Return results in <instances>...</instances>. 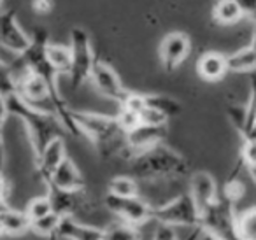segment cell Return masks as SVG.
<instances>
[{"label": "cell", "instance_id": "26", "mask_svg": "<svg viewBox=\"0 0 256 240\" xmlns=\"http://www.w3.org/2000/svg\"><path fill=\"white\" fill-rule=\"evenodd\" d=\"M60 221H62V216H58L56 212H50V214L42 216V218L34 219L32 224H30V232H34L36 235H40L46 238V236L58 232Z\"/></svg>", "mask_w": 256, "mask_h": 240}, {"label": "cell", "instance_id": "45", "mask_svg": "<svg viewBox=\"0 0 256 240\" xmlns=\"http://www.w3.org/2000/svg\"><path fill=\"white\" fill-rule=\"evenodd\" d=\"M2 2H4V0H0V6H2Z\"/></svg>", "mask_w": 256, "mask_h": 240}, {"label": "cell", "instance_id": "39", "mask_svg": "<svg viewBox=\"0 0 256 240\" xmlns=\"http://www.w3.org/2000/svg\"><path fill=\"white\" fill-rule=\"evenodd\" d=\"M202 228V226H200ZM198 240H220V238H216V236L212 235V233H209V232H206V230H200V235H198Z\"/></svg>", "mask_w": 256, "mask_h": 240}, {"label": "cell", "instance_id": "37", "mask_svg": "<svg viewBox=\"0 0 256 240\" xmlns=\"http://www.w3.org/2000/svg\"><path fill=\"white\" fill-rule=\"evenodd\" d=\"M0 196L8 198L9 196V182L4 177V174H0Z\"/></svg>", "mask_w": 256, "mask_h": 240}, {"label": "cell", "instance_id": "22", "mask_svg": "<svg viewBox=\"0 0 256 240\" xmlns=\"http://www.w3.org/2000/svg\"><path fill=\"white\" fill-rule=\"evenodd\" d=\"M46 54L50 64L56 70L58 76H68L72 68V53L68 46H62V44L50 42L46 48Z\"/></svg>", "mask_w": 256, "mask_h": 240}, {"label": "cell", "instance_id": "29", "mask_svg": "<svg viewBox=\"0 0 256 240\" xmlns=\"http://www.w3.org/2000/svg\"><path fill=\"white\" fill-rule=\"evenodd\" d=\"M16 93V79L11 70V65L0 60V95H12Z\"/></svg>", "mask_w": 256, "mask_h": 240}, {"label": "cell", "instance_id": "23", "mask_svg": "<svg viewBox=\"0 0 256 240\" xmlns=\"http://www.w3.org/2000/svg\"><path fill=\"white\" fill-rule=\"evenodd\" d=\"M142 233H140L139 226L128 224L124 221L118 219L116 222L109 224L107 228H104V236L102 240H140Z\"/></svg>", "mask_w": 256, "mask_h": 240}, {"label": "cell", "instance_id": "25", "mask_svg": "<svg viewBox=\"0 0 256 240\" xmlns=\"http://www.w3.org/2000/svg\"><path fill=\"white\" fill-rule=\"evenodd\" d=\"M238 240H256V207L237 214Z\"/></svg>", "mask_w": 256, "mask_h": 240}, {"label": "cell", "instance_id": "10", "mask_svg": "<svg viewBox=\"0 0 256 240\" xmlns=\"http://www.w3.org/2000/svg\"><path fill=\"white\" fill-rule=\"evenodd\" d=\"M192 53V40L184 32H170L162 39L158 48L162 67L167 72H174L186 62Z\"/></svg>", "mask_w": 256, "mask_h": 240}, {"label": "cell", "instance_id": "14", "mask_svg": "<svg viewBox=\"0 0 256 240\" xmlns=\"http://www.w3.org/2000/svg\"><path fill=\"white\" fill-rule=\"evenodd\" d=\"M67 158V148H65V138L64 135H56L46 144V148L40 151V154L36 158L37 174H39L40 180L44 184L50 180L51 174L54 172L58 165Z\"/></svg>", "mask_w": 256, "mask_h": 240}, {"label": "cell", "instance_id": "13", "mask_svg": "<svg viewBox=\"0 0 256 240\" xmlns=\"http://www.w3.org/2000/svg\"><path fill=\"white\" fill-rule=\"evenodd\" d=\"M188 193L192 194L193 202L196 204L200 214H202L207 207H210L220 198V188H218V182L212 174L206 172V170H198V172L190 174Z\"/></svg>", "mask_w": 256, "mask_h": 240}, {"label": "cell", "instance_id": "42", "mask_svg": "<svg viewBox=\"0 0 256 240\" xmlns=\"http://www.w3.org/2000/svg\"><path fill=\"white\" fill-rule=\"evenodd\" d=\"M248 172H249V176H251V179L254 180V184H256V166H251V168H248Z\"/></svg>", "mask_w": 256, "mask_h": 240}, {"label": "cell", "instance_id": "11", "mask_svg": "<svg viewBox=\"0 0 256 240\" xmlns=\"http://www.w3.org/2000/svg\"><path fill=\"white\" fill-rule=\"evenodd\" d=\"M167 137V124H148L139 123L136 128L124 134V142H126V160L137 152L150 149L156 144L165 142Z\"/></svg>", "mask_w": 256, "mask_h": 240}, {"label": "cell", "instance_id": "41", "mask_svg": "<svg viewBox=\"0 0 256 240\" xmlns=\"http://www.w3.org/2000/svg\"><path fill=\"white\" fill-rule=\"evenodd\" d=\"M8 207H11V205H9V202H8V198L0 196V212H4Z\"/></svg>", "mask_w": 256, "mask_h": 240}, {"label": "cell", "instance_id": "15", "mask_svg": "<svg viewBox=\"0 0 256 240\" xmlns=\"http://www.w3.org/2000/svg\"><path fill=\"white\" fill-rule=\"evenodd\" d=\"M48 186L56 188V190H64V191H78V190H84L86 182H84V177H82L81 170L78 168V165L67 156V158L54 168V172L51 174L50 180L46 182V188Z\"/></svg>", "mask_w": 256, "mask_h": 240}, {"label": "cell", "instance_id": "21", "mask_svg": "<svg viewBox=\"0 0 256 240\" xmlns=\"http://www.w3.org/2000/svg\"><path fill=\"white\" fill-rule=\"evenodd\" d=\"M244 18L235 0H216L212 6V20L221 26L235 25Z\"/></svg>", "mask_w": 256, "mask_h": 240}, {"label": "cell", "instance_id": "46", "mask_svg": "<svg viewBox=\"0 0 256 240\" xmlns=\"http://www.w3.org/2000/svg\"><path fill=\"white\" fill-rule=\"evenodd\" d=\"M0 235H2V233H0Z\"/></svg>", "mask_w": 256, "mask_h": 240}, {"label": "cell", "instance_id": "36", "mask_svg": "<svg viewBox=\"0 0 256 240\" xmlns=\"http://www.w3.org/2000/svg\"><path fill=\"white\" fill-rule=\"evenodd\" d=\"M9 118V110H8V100L4 95H0V135H2V128H4L6 121Z\"/></svg>", "mask_w": 256, "mask_h": 240}, {"label": "cell", "instance_id": "32", "mask_svg": "<svg viewBox=\"0 0 256 240\" xmlns=\"http://www.w3.org/2000/svg\"><path fill=\"white\" fill-rule=\"evenodd\" d=\"M246 110H248V123H246V128H248V126H251L252 120H254V114H256V72L249 74V98H248V102H246ZM246 128H244V132H246ZM244 132H242V134H244Z\"/></svg>", "mask_w": 256, "mask_h": 240}, {"label": "cell", "instance_id": "30", "mask_svg": "<svg viewBox=\"0 0 256 240\" xmlns=\"http://www.w3.org/2000/svg\"><path fill=\"white\" fill-rule=\"evenodd\" d=\"M226 116H228V120H230L232 126L238 132V135H240L246 128V123H248V110H246V104L244 106H235V104L226 106Z\"/></svg>", "mask_w": 256, "mask_h": 240}, {"label": "cell", "instance_id": "44", "mask_svg": "<svg viewBox=\"0 0 256 240\" xmlns=\"http://www.w3.org/2000/svg\"><path fill=\"white\" fill-rule=\"evenodd\" d=\"M254 123H256V114H254V120H252V123H251V124H254ZM248 128H249V126H248ZM248 128H246V130H248Z\"/></svg>", "mask_w": 256, "mask_h": 240}, {"label": "cell", "instance_id": "18", "mask_svg": "<svg viewBox=\"0 0 256 240\" xmlns=\"http://www.w3.org/2000/svg\"><path fill=\"white\" fill-rule=\"evenodd\" d=\"M30 218L25 210L8 207L4 212H0V233L9 236H20L30 232Z\"/></svg>", "mask_w": 256, "mask_h": 240}, {"label": "cell", "instance_id": "4", "mask_svg": "<svg viewBox=\"0 0 256 240\" xmlns=\"http://www.w3.org/2000/svg\"><path fill=\"white\" fill-rule=\"evenodd\" d=\"M68 48L72 53V68L68 79H70V88L79 90L90 82L92 70L95 67V51H93L92 37L81 26H72L68 34Z\"/></svg>", "mask_w": 256, "mask_h": 240}, {"label": "cell", "instance_id": "19", "mask_svg": "<svg viewBox=\"0 0 256 240\" xmlns=\"http://www.w3.org/2000/svg\"><path fill=\"white\" fill-rule=\"evenodd\" d=\"M226 65L228 72H235V74L256 72V51L251 46L240 48V50L226 54Z\"/></svg>", "mask_w": 256, "mask_h": 240}, {"label": "cell", "instance_id": "31", "mask_svg": "<svg viewBox=\"0 0 256 240\" xmlns=\"http://www.w3.org/2000/svg\"><path fill=\"white\" fill-rule=\"evenodd\" d=\"M238 162L244 165V168L256 166V140H252V138H242Z\"/></svg>", "mask_w": 256, "mask_h": 240}, {"label": "cell", "instance_id": "24", "mask_svg": "<svg viewBox=\"0 0 256 240\" xmlns=\"http://www.w3.org/2000/svg\"><path fill=\"white\" fill-rule=\"evenodd\" d=\"M107 193L116 194V196H137V194H140L139 180L130 176V174H126V176H114L107 182Z\"/></svg>", "mask_w": 256, "mask_h": 240}, {"label": "cell", "instance_id": "16", "mask_svg": "<svg viewBox=\"0 0 256 240\" xmlns=\"http://www.w3.org/2000/svg\"><path fill=\"white\" fill-rule=\"evenodd\" d=\"M196 74L202 81L218 82L228 74L226 54L218 53V51H207L200 54L196 60Z\"/></svg>", "mask_w": 256, "mask_h": 240}, {"label": "cell", "instance_id": "7", "mask_svg": "<svg viewBox=\"0 0 256 240\" xmlns=\"http://www.w3.org/2000/svg\"><path fill=\"white\" fill-rule=\"evenodd\" d=\"M104 205L120 221L139 226V228L153 219V205L144 200L140 194H137V196H116V194L106 193L104 194Z\"/></svg>", "mask_w": 256, "mask_h": 240}, {"label": "cell", "instance_id": "35", "mask_svg": "<svg viewBox=\"0 0 256 240\" xmlns=\"http://www.w3.org/2000/svg\"><path fill=\"white\" fill-rule=\"evenodd\" d=\"M54 8V0H32V9L37 14H50Z\"/></svg>", "mask_w": 256, "mask_h": 240}, {"label": "cell", "instance_id": "27", "mask_svg": "<svg viewBox=\"0 0 256 240\" xmlns=\"http://www.w3.org/2000/svg\"><path fill=\"white\" fill-rule=\"evenodd\" d=\"M244 194H246L244 182L237 177V172H234V176L224 182L223 190L220 191V196L223 198V200L230 202L232 205H237L238 202L244 198Z\"/></svg>", "mask_w": 256, "mask_h": 240}, {"label": "cell", "instance_id": "1", "mask_svg": "<svg viewBox=\"0 0 256 240\" xmlns=\"http://www.w3.org/2000/svg\"><path fill=\"white\" fill-rule=\"evenodd\" d=\"M128 162H130V176L146 182L178 179L188 176L190 172V165L184 156L168 148L165 142L130 156Z\"/></svg>", "mask_w": 256, "mask_h": 240}, {"label": "cell", "instance_id": "6", "mask_svg": "<svg viewBox=\"0 0 256 240\" xmlns=\"http://www.w3.org/2000/svg\"><path fill=\"white\" fill-rule=\"evenodd\" d=\"M200 226L220 240H238L235 205L221 196L200 214Z\"/></svg>", "mask_w": 256, "mask_h": 240}, {"label": "cell", "instance_id": "9", "mask_svg": "<svg viewBox=\"0 0 256 240\" xmlns=\"http://www.w3.org/2000/svg\"><path fill=\"white\" fill-rule=\"evenodd\" d=\"M90 82L93 84V88L100 93L106 98L116 102L118 106L126 100V96L130 95V90H126L121 82L118 72L110 67L109 64L102 60L95 62V67L92 70V78H90Z\"/></svg>", "mask_w": 256, "mask_h": 240}, {"label": "cell", "instance_id": "34", "mask_svg": "<svg viewBox=\"0 0 256 240\" xmlns=\"http://www.w3.org/2000/svg\"><path fill=\"white\" fill-rule=\"evenodd\" d=\"M237 6L240 8L244 18H249L256 22V0H235Z\"/></svg>", "mask_w": 256, "mask_h": 240}, {"label": "cell", "instance_id": "40", "mask_svg": "<svg viewBox=\"0 0 256 240\" xmlns=\"http://www.w3.org/2000/svg\"><path fill=\"white\" fill-rule=\"evenodd\" d=\"M249 46L256 51V22H252V30H251V44Z\"/></svg>", "mask_w": 256, "mask_h": 240}, {"label": "cell", "instance_id": "20", "mask_svg": "<svg viewBox=\"0 0 256 240\" xmlns=\"http://www.w3.org/2000/svg\"><path fill=\"white\" fill-rule=\"evenodd\" d=\"M144 104L148 107H151V109H154L156 112H160L167 120L179 116L182 110V106L178 98L168 95H162V93H144Z\"/></svg>", "mask_w": 256, "mask_h": 240}, {"label": "cell", "instance_id": "43", "mask_svg": "<svg viewBox=\"0 0 256 240\" xmlns=\"http://www.w3.org/2000/svg\"><path fill=\"white\" fill-rule=\"evenodd\" d=\"M46 240H62L60 236H58V233H53V235L46 236Z\"/></svg>", "mask_w": 256, "mask_h": 240}, {"label": "cell", "instance_id": "17", "mask_svg": "<svg viewBox=\"0 0 256 240\" xmlns=\"http://www.w3.org/2000/svg\"><path fill=\"white\" fill-rule=\"evenodd\" d=\"M56 233L62 240H102L104 228L82 222L78 218H62Z\"/></svg>", "mask_w": 256, "mask_h": 240}, {"label": "cell", "instance_id": "2", "mask_svg": "<svg viewBox=\"0 0 256 240\" xmlns=\"http://www.w3.org/2000/svg\"><path fill=\"white\" fill-rule=\"evenodd\" d=\"M72 118L81 132V137L92 142L100 156L110 158V156L120 154L126 158L124 132L118 124L116 116H107V114L93 112V110L72 109Z\"/></svg>", "mask_w": 256, "mask_h": 240}, {"label": "cell", "instance_id": "8", "mask_svg": "<svg viewBox=\"0 0 256 240\" xmlns=\"http://www.w3.org/2000/svg\"><path fill=\"white\" fill-rule=\"evenodd\" d=\"M48 196L53 204V212H56L62 218H78L86 212H92L95 204L93 198L84 190L78 191H64L56 188L48 186Z\"/></svg>", "mask_w": 256, "mask_h": 240}, {"label": "cell", "instance_id": "3", "mask_svg": "<svg viewBox=\"0 0 256 240\" xmlns=\"http://www.w3.org/2000/svg\"><path fill=\"white\" fill-rule=\"evenodd\" d=\"M6 100H8L9 116L18 118L25 124V130L28 134V140L36 158L40 154V151L46 148V144L51 138H54L56 135H64V126L60 124L54 114L25 102L18 93L8 95Z\"/></svg>", "mask_w": 256, "mask_h": 240}, {"label": "cell", "instance_id": "12", "mask_svg": "<svg viewBox=\"0 0 256 240\" xmlns=\"http://www.w3.org/2000/svg\"><path fill=\"white\" fill-rule=\"evenodd\" d=\"M30 44V36L22 28L14 9L0 11V46L20 54Z\"/></svg>", "mask_w": 256, "mask_h": 240}, {"label": "cell", "instance_id": "5", "mask_svg": "<svg viewBox=\"0 0 256 240\" xmlns=\"http://www.w3.org/2000/svg\"><path fill=\"white\" fill-rule=\"evenodd\" d=\"M153 219L174 228L200 226V210L188 191L170 198L165 204L153 205Z\"/></svg>", "mask_w": 256, "mask_h": 240}, {"label": "cell", "instance_id": "38", "mask_svg": "<svg viewBox=\"0 0 256 240\" xmlns=\"http://www.w3.org/2000/svg\"><path fill=\"white\" fill-rule=\"evenodd\" d=\"M4 163H6V151H4V144H2V135H0V174L4 172Z\"/></svg>", "mask_w": 256, "mask_h": 240}, {"label": "cell", "instance_id": "28", "mask_svg": "<svg viewBox=\"0 0 256 240\" xmlns=\"http://www.w3.org/2000/svg\"><path fill=\"white\" fill-rule=\"evenodd\" d=\"M25 212H26V216L30 218V221H34V219H39V218H42V216L53 212V204H51L48 193L42 194V196L32 198V200L26 204Z\"/></svg>", "mask_w": 256, "mask_h": 240}, {"label": "cell", "instance_id": "33", "mask_svg": "<svg viewBox=\"0 0 256 240\" xmlns=\"http://www.w3.org/2000/svg\"><path fill=\"white\" fill-rule=\"evenodd\" d=\"M153 240H181L176 232L174 226L164 224V222H156V230L153 233Z\"/></svg>", "mask_w": 256, "mask_h": 240}]
</instances>
